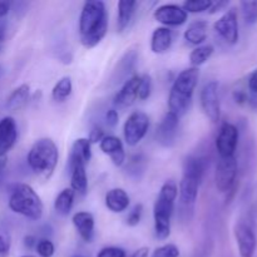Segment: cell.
<instances>
[{
	"label": "cell",
	"instance_id": "11",
	"mask_svg": "<svg viewBox=\"0 0 257 257\" xmlns=\"http://www.w3.org/2000/svg\"><path fill=\"white\" fill-rule=\"evenodd\" d=\"M238 143V130L232 123H223L216 137V150L220 158H227L235 156Z\"/></svg>",
	"mask_w": 257,
	"mask_h": 257
},
{
	"label": "cell",
	"instance_id": "2",
	"mask_svg": "<svg viewBox=\"0 0 257 257\" xmlns=\"http://www.w3.org/2000/svg\"><path fill=\"white\" fill-rule=\"evenodd\" d=\"M200 79L198 68H187L182 70L173 82L168 95V112L181 118L188 112L192 103L193 93Z\"/></svg>",
	"mask_w": 257,
	"mask_h": 257
},
{
	"label": "cell",
	"instance_id": "35",
	"mask_svg": "<svg viewBox=\"0 0 257 257\" xmlns=\"http://www.w3.org/2000/svg\"><path fill=\"white\" fill-rule=\"evenodd\" d=\"M180 256V250L173 243H167L161 247H157L153 251L152 257H178Z\"/></svg>",
	"mask_w": 257,
	"mask_h": 257
},
{
	"label": "cell",
	"instance_id": "25",
	"mask_svg": "<svg viewBox=\"0 0 257 257\" xmlns=\"http://www.w3.org/2000/svg\"><path fill=\"white\" fill-rule=\"evenodd\" d=\"M30 98V87L20 84L9 94L7 99V108L9 110H19L24 107Z\"/></svg>",
	"mask_w": 257,
	"mask_h": 257
},
{
	"label": "cell",
	"instance_id": "36",
	"mask_svg": "<svg viewBox=\"0 0 257 257\" xmlns=\"http://www.w3.org/2000/svg\"><path fill=\"white\" fill-rule=\"evenodd\" d=\"M142 213H143V205L142 203H138L136 205L135 207L132 208L130 213L127 216V225L130 227H136L137 225H140L141 218H142Z\"/></svg>",
	"mask_w": 257,
	"mask_h": 257
},
{
	"label": "cell",
	"instance_id": "37",
	"mask_svg": "<svg viewBox=\"0 0 257 257\" xmlns=\"http://www.w3.org/2000/svg\"><path fill=\"white\" fill-rule=\"evenodd\" d=\"M127 253L122 247H115V246H108L103 247L99 252L97 253V257H125Z\"/></svg>",
	"mask_w": 257,
	"mask_h": 257
},
{
	"label": "cell",
	"instance_id": "13",
	"mask_svg": "<svg viewBox=\"0 0 257 257\" xmlns=\"http://www.w3.org/2000/svg\"><path fill=\"white\" fill-rule=\"evenodd\" d=\"M178 127H180V118L173 113L167 112L156 131V141L162 147H172L177 138Z\"/></svg>",
	"mask_w": 257,
	"mask_h": 257
},
{
	"label": "cell",
	"instance_id": "38",
	"mask_svg": "<svg viewBox=\"0 0 257 257\" xmlns=\"http://www.w3.org/2000/svg\"><path fill=\"white\" fill-rule=\"evenodd\" d=\"M104 138V131L99 127V125H94V127L90 130L89 132V137H88V141L92 143H98Z\"/></svg>",
	"mask_w": 257,
	"mask_h": 257
},
{
	"label": "cell",
	"instance_id": "1",
	"mask_svg": "<svg viewBox=\"0 0 257 257\" xmlns=\"http://www.w3.org/2000/svg\"><path fill=\"white\" fill-rule=\"evenodd\" d=\"M108 30V14L105 4L100 0L85 2L79 17L80 43L87 49L97 47Z\"/></svg>",
	"mask_w": 257,
	"mask_h": 257
},
{
	"label": "cell",
	"instance_id": "44",
	"mask_svg": "<svg viewBox=\"0 0 257 257\" xmlns=\"http://www.w3.org/2000/svg\"><path fill=\"white\" fill-rule=\"evenodd\" d=\"M248 89L252 93H257V69L248 78Z\"/></svg>",
	"mask_w": 257,
	"mask_h": 257
},
{
	"label": "cell",
	"instance_id": "28",
	"mask_svg": "<svg viewBox=\"0 0 257 257\" xmlns=\"http://www.w3.org/2000/svg\"><path fill=\"white\" fill-rule=\"evenodd\" d=\"M213 52H215V48L211 44L200 45V47L195 48L190 54V62L192 67L198 68L202 64H205L210 59L211 55L213 54Z\"/></svg>",
	"mask_w": 257,
	"mask_h": 257
},
{
	"label": "cell",
	"instance_id": "12",
	"mask_svg": "<svg viewBox=\"0 0 257 257\" xmlns=\"http://www.w3.org/2000/svg\"><path fill=\"white\" fill-rule=\"evenodd\" d=\"M213 29L227 44H236L238 42V20L236 9L227 10L213 24Z\"/></svg>",
	"mask_w": 257,
	"mask_h": 257
},
{
	"label": "cell",
	"instance_id": "41",
	"mask_svg": "<svg viewBox=\"0 0 257 257\" xmlns=\"http://www.w3.org/2000/svg\"><path fill=\"white\" fill-rule=\"evenodd\" d=\"M232 95H233V100H235L237 104L242 105L247 102V94H246L243 90H235Z\"/></svg>",
	"mask_w": 257,
	"mask_h": 257
},
{
	"label": "cell",
	"instance_id": "47",
	"mask_svg": "<svg viewBox=\"0 0 257 257\" xmlns=\"http://www.w3.org/2000/svg\"><path fill=\"white\" fill-rule=\"evenodd\" d=\"M5 165H7V161H5V157L4 158H0V186H2L3 181H4Z\"/></svg>",
	"mask_w": 257,
	"mask_h": 257
},
{
	"label": "cell",
	"instance_id": "8",
	"mask_svg": "<svg viewBox=\"0 0 257 257\" xmlns=\"http://www.w3.org/2000/svg\"><path fill=\"white\" fill-rule=\"evenodd\" d=\"M237 171L238 165L235 156L220 158L215 171V185L218 192L227 193L232 191L237 178Z\"/></svg>",
	"mask_w": 257,
	"mask_h": 257
},
{
	"label": "cell",
	"instance_id": "26",
	"mask_svg": "<svg viewBox=\"0 0 257 257\" xmlns=\"http://www.w3.org/2000/svg\"><path fill=\"white\" fill-rule=\"evenodd\" d=\"M75 193L72 188H64L60 191L59 195L57 196L54 201V210L58 215L68 216L72 211L73 205H74Z\"/></svg>",
	"mask_w": 257,
	"mask_h": 257
},
{
	"label": "cell",
	"instance_id": "31",
	"mask_svg": "<svg viewBox=\"0 0 257 257\" xmlns=\"http://www.w3.org/2000/svg\"><path fill=\"white\" fill-rule=\"evenodd\" d=\"M146 160L142 155H136L131 158L127 166V172L136 178H140L141 175L145 172Z\"/></svg>",
	"mask_w": 257,
	"mask_h": 257
},
{
	"label": "cell",
	"instance_id": "45",
	"mask_svg": "<svg viewBox=\"0 0 257 257\" xmlns=\"http://www.w3.org/2000/svg\"><path fill=\"white\" fill-rule=\"evenodd\" d=\"M7 20L5 19H0V42H4L5 35H7Z\"/></svg>",
	"mask_w": 257,
	"mask_h": 257
},
{
	"label": "cell",
	"instance_id": "22",
	"mask_svg": "<svg viewBox=\"0 0 257 257\" xmlns=\"http://www.w3.org/2000/svg\"><path fill=\"white\" fill-rule=\"evenodd\" d=\"M208 34V23L206 20H195L191 23L185 30V40L192 45H202L207 39Z\"/></svg>",
	"mask_w": 257,
	"mask_h": 257
},
{
	"label": "cell",
	"instance_id": "43",
	"mask_svg": "<svg viewBox=\"0 0 257 257\" xmlns=\"http://www.w3.org/2000/svg\"><path fill=\"white\" fill-rule=\"evenodd\" d=\"M23 242H24V246L28 248V250H32V248H34L35 246H37L38 240H37V237H35V236L28 235V236H25L24 241H23Z\"/></svg>",
	"mask_w": 257,
	"mask_h": 257
},
{
	"label": "cell",
	"instance_id": "32",
	"mask_svg": "<svg viewBox=\"0 0 257 257\" xmlns=\"http://www.w3.org/2000/svg\"><path fill=\"white\" fill-rule=\"evenodd\" d=\"M12 248V235L9 228L0 223V257H8Z\"/></svg>",
	"mask_w": 257,
	"mask_h": 257
},
{
	"label": "cell",
	"instance_id": "5",
	"mask_svg": "<svg viewBox=\"0 0 257 257\" xmlns=\"http://www.w3.org/2000/svg\"><path fill=\"white\" fill-rule=\"evenodd\" d=\"M206 162L197 156H188L183 161L182 178L178 186L180 201L186 207H192L198 196V190L205 175Z\"/></svg>",
	"mask_w": 257,
	"mask_h": 257
},
{
	"label": "cell",
	"instance_id": "23",
	"mask_svg": "<svg viewBox=\"0 0 257 257\" xmlns=\"http://www.w3.org/2000/svg\"><path fill=\"white\" fill-rule=\"evenodd\" d=\"M137 2L135 0H119L118 2V15H117V30L119 33L124 32L131 24L133 15L136 13Z\"/></svg>",
	"mask_w": 257,
	"mask_h": 257
},
{
	"label": "cell",
	"instance_id": "39",
	"mask_svg": "<svg viewBox=\"0 0 257 257\" xmlns=\"http://www.w3.org/2000/svg\"><path fill=\"white\" fill-rule=\"evenodd\" d=\"M118 122H119V114H118L117 110H115L114 108L108 109L107 112H105V123H107L108 127L114 128L115 125L118 124Z\"/></svg>",
	"mask_w": 257,
	"mask_h": 257
},
{
	"label": "cell",
	"instance_id": "29",
	"mask_svg": "<svg viewBox=\"0 0 257 257\" xmlns=\"http://www.w3.org/2000/svg\"><path fill=\"white\" fill-rule=\"evenodd\" d=\"M241 13L246 24L253 25L257 23V0L252 2H241Z\"/></svg>",
	"mask_w": 257,
	"mask_h": 257
},
{
	"label": "cell",
	"instance_id": "24",
	"mask_svg": "<svg viewBox=\"0 0 257 257\" xmlns=\"http://www.w3.org/2000/svg\"><path fill=\"white\" fill-rule=\"evenodd\" d=\"M70 188L80 196L88 191V177L84 165H77L70 170Z\"/></svg>",
	"mask_w": 257,
	"mask_h": 257
},
{
	"label": "cell",
	"instance_id": "3",
	"mask_svg": "<svg viewBox=\"0 0 257 257\" xmlns=\"http://www.w3.org/2000/svg\"><path fill=\"white\" fill-rule=\"evenodd\" d=\"M178 197V186L173 180L166 181L153 206L155 233L158 240H167L171 235V220L175 212L176 200Z\"/></svg>",
	"mask_w": 257,
	"mask_h": 257
},
{
	"label": "cell",
	"instance_id": "17",
	"mask_svg": "<svg viewBox=\"0 0 257 257\" xmlns=\"http://www.w3.org/2000/svg\"><path fill=\"white\" fill-rule=\"evenodd\" d=\"M99 148L104 155H107L113 165L120 167L125 162V152L122 141L115 136H104L99 142Z\"/></svg>",
	"mask_w": 257,
	"mask_h": 257
},
{
	"label": "cell",
	"instance_id": "21",
	"mask_svg": "<svg viewBox=\"0 0 257 257\" xmlns=\"http://www.w3.org/2000/svg\"><path fill=\"white\" fill-rule=\"evenodd\" d=\"M105 207L113 213H122L130 206V196L123 188H112L105 193Z\"/></svg>",
	"mask_w": 257,
	"mask_h": 257
},
{
	"label": "cell",
	"instance_id": "27",
	"mask_svg": "<svg viewBox=\"0 0 257 257\" xmlns=\"http://www.w3.org/2000/svg\"><path fill=\"white\" fill-rule=\"evenodd\" d=\"M73 90V83L72 78L65 75L62 77L52 89V98L55 102H64L69 98V95L72 94Z\"/></svg>",
	"mask_w": 257,
	"mask_h": 257
},
{
	"label": "cell",
	"instance_id": "18",
	"mask_svg": "<svg viewBox=\"0 0 257 257\" xmlns=\"http://www.w3.org/2000/svg\"><path fill=\"white\" fill-rule=\"evenodd\" d=\"M92 158V145L88 138H78L74 141L70 148L69 157H68V168L69 171L77 165L87 166Z\"/></svg>",
	"mask_w": 257,
	"mask_h": 257
},
{
	"label": "cell",
	"instance_id": "19",
	"mask_svg": "<svg viewBox=\"0 0 257 257\" xmlns=\"http://www.w3.org/2000/svg\"><path fill=\"white\" fill-rule=\"evenodd\" d=\"M72 222L74 225L75 231L80 236L84 242H92L94 238V217L88 211H79L74 213L72 218Z\"/></svg>",
	"mask_w": 257,
	"mask_h": 257
},
{
	"label": "cell",
	"instance_id": "7",
	"mask_svg": "<svg viewBox=\"0 0 257 257\" xmlns=\"http://www.w3.org/2000/svg\"><path fill=\"white\" fill-rule=\"evenodd\" d=\"M150 128V117L142 110H136L128 115L123 125L124 141L130 147H135L147 135Z\"/></svg>",
	"mask_w": 257,
	"mask_h": 257
},
{
	"label": "cell",
	"instance_id": "14",
	"mask_svg": "<svg viewBox=\"0 0 257 257\" xmlns=\"http://www.w3.org/2000/svg\"><path fill=\"white\" fill-rule=\"evenodd\" d=\"M153 18L166 28L180 27L187 22L188 14L181 5L163 4L155 10Z\"/></svg>",
	"mask_w": 257,
	"mask_h": 257
},
{
	"label": "cell",
	"instance_id": "30",
	"mask_svg": "<svg viewBox=\"0 0 257 257\" xmlns=\"http://www.w3.org/2000/svg\"><path fill=\"white\" fill-rule=\"evenodd\" d=\"M212 5L211 0H187L183 3L181 7L186 10V13H192V14H198V13L208 12Z\"/></svg>",
	"mask_w": 257,
	"mask_h": 257
},
{
	"label": "cell",
	"instance_id": "6",
	"mask_svg": "<svg viewBox=\"0 0 257 257\" xmlns=\"http://www.w3.org/2000/svg\"><path fill=\"white\" fill-rule=\"evenodd\" d=\"M9 208L13 212L22 215L32 221L43 217L44 205L34 188L27 183L15 185L9 197Z\"/></svg>",
	"mask_w": 257,
	"mask_h": 257
},
{
	"label": "cell",
	"instance_id": "40",
	"mask_svg": "<svg viewBox=\"0 0 257 257\" xmlns=\"http://www.w3.org/2000/svg\"><path fill=\"white\" fill-rule=\"evenodd\" d=\"M228 4H230L228 2H221V0H218V2H212V5H211L208 12H210L211 14H215V13L221 12V10L225 9L226 7H228Z\"/></svg>",
	"mask_w": 257,
	"mask_h": 257
},
{
	"label": "cell",
	"instance_id": "34",
	"mask_svg": "<svg viewBox=\"0 0 257 257\" xmlns=\"http://www.w3.org/2000/svg\"><path fill=\"white\" fill-rule=\"evenodd\" d=\"M35 251L40 257H53L55 252L54 243L49 240V238H42L37 242L35 246Z\"/></svg>",
	"mask_w": 257,
	"mask_h": 257
},
{
	"label": "cell",
	"instance_id": "48",
	"mask_svg": "<svg viewBox=\"0 0 257 257\" xmlns=\"http://www.w3.org/2000/svg\"><path fill=\"white\" fill-rule=\"evenodd\" d=\"M3 74V69H2V67H0V75Z\"/></svg>",
	"mask_w": 257,
	"mask_h": 257
},
{
	"label": "cell",
	"instance_id": "15",
	"mask_svg": "<svg viewBox=\"0 0 257 257\" xmlns=\"http://www.w3.org/2000/svg\"><path fill=\"white\" fill-rule=\"evenodd\" d=\"M18 140L17 122L13 117H4L0 119V158H4L7 153L14 147Z\"/></svg>",
	"mask_w": 257,
	"mask_h": 257
},
{
	"label": "cell",
	"instance_id": "20",
	"mask_svg": "<svg viewBox=\"0 0 257 257\" xmlns=\"http://www.w3.org/2000/svg\"><path fill=\"white\" fill-rule=\"evenodd\" d=\"M173 43V35L170 28L158 27L153 30L151 37V50L155 54H165L171 49Z\"/></svg>",
	"mask_w": 257,
	"mask_h": 257
},
{
	"label": "cell",
	"instance_id": "46",
	"mask_svg": "<svg viewBox=\"0 0 257 257\" xmlns=\"http://www.w3.org/2000/svg\"><path fill=\"white\" fill-rule=\"evenodd\" d=\"M148 253H150V250L148 247H141L133 253L132 257H148Z\"/></svg>",
	"mask_w": 257,
	"mask_h": 257
},
{
	"label": "cell",
	"instance_id": "42",
	"mask_svg": "<svg viewBox=\"0 0 257 257\" xmlns=\"http://www.w3.org/2000/svg\"><path fill=\"white\" fill-rule=\"evenodd\" d=\"M10 8L12 4L9 2H5V0H0V19H4L10 12Z\"/></svg>",
	"mask_w": 257,
	"mask_h": 257
},
{
	"label": "cell",
	"instance_id": "33",
	"mask_svg": "<svg viewBox=\"0 0 257 257\" xmlns=\"http://www.w3.org/2000/svg\"><path fill=\"white\" fill-rule=\"evenodd\" d=\"M151 93H152V78L148 74L141 75L140 87H138V99H148L151 97Z\"/></svg>",
	"mask_w": 257,
	"mask_h": 257
},
{
	"label": "cell",
	"instance_id": "9",
	"mask_svg": "<svg viewBox=\"0 0 257 257\" xmlns=\"http://www.w3.org/2000/svg\"><path fill=\"white\" fill-rule=\"evenodd\" d=\"M201 108L212 123H217L221 117V104L218 97V83L216 80L206 83L200 93Z\"/></svg>",
	"mask_w": 257,
	"mask_h": 257
},
{
	"label": "cell",
	"instance_id": "4",
	"mask_svg": "<svg viewBox=\"0 0 257 257\" xmlns=\"http://www.w3.org/2000/svg\"><path fill=\"white\" fill-rule=\"evenodd\" d=\"M27 161L34 175H37L40 180L48 181L57 168L59 151L53 140L40 138L32 146Z\"/></svg>",
	"mask_w": 257,
	"mask_h": 257
},
{
	"label": "cell",
	"instance_id": "10",
	"mask_svg": "<svg viewBox=\"0 0 257 257\" xmlns=\"http://www.w3.org/2000/svg\"><path fill=\"white\" fill-rule=\"evenodd\" d=\"M233 233H235L240 256L253 257L257 246V237L252 225L245 220L237 221L233 228Z\"/></svg>",
	"mask_w": 257,
	"mask_h": 257
},
{
	"label": "cell",
	"instance_id": "16",
	"mask_svg": "<svg viewBox=\"0 0 257 257\" xmlns=\"http://www.w3.org/2000/svg\"><path fill=\"white\" fill-rule=\"evenodd\" d=\"M141 75L136 74L128 78L114 97V104L120 108L131 107L138 99V87H140Z\"/></svg>",
	"mask_w": 257,
	"mask_h": 257
},
{
	"label": "cell",
	"instance_id": "49",
	"mask_svg": "<svg viewBox=\"0 0 257 257\" xmlns=\"http://www.w3.org/2000/svg\"><path fill=\"white\" fill-rule=\"evenodd\" d=\"M22 257H33V256H22Z\"/></svg>",
	"mask_w": 257,
	"mask_h": 257
}]
</instances>
